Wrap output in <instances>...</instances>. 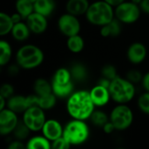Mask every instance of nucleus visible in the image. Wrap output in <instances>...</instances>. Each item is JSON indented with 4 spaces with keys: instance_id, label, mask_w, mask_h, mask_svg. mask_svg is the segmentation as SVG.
Instances as JSON below:
<instances>
[{
    "instance_id": "1",
    "label": "nucleus",
    "mask_w": 149,
    "mask_h": 149,
    "mask_svg": "<svg viewBox=\"0 0 149 149\" xmlns=\"http://www.w3.org/2000/svg\"><path fill=\"white\" fill-rule=\"evenodd\" d=\"M66 110L72 119L82 120L90 119L95 110V105L91 98L90 92L85 90L73 92L68 97Z\"/></svg>"
},
{
    "instance_id": "2",
    "label": "nucleus",
    "mask_w": 149,
    "mask_h": 149,
    "mask_svg": "<svg viewBox=\"0 0 149 149\" xmlns=\"http://www.w3.org/2000/svg\"><path fill=\"white\" fill-rule=\"evenodd\" d=\"M86 17L90 24L101 27L110 23L115 17L114 9L104 0L96 1L90 3Z\"/></svg>"
},
{
    "instance_id": "3",
    "label": "nucleus",
    "mask_w": 149,
    "mask_h": 149,
    "mask_svg": "<svg viewBox=\"0 0 149 149\" xmlns=\"http://www.w3.org/2000/svg\"><path fill=\"white\" fill-rule=\"evenodd\" d=\"M43 51L34 45H25L18 49L16 54L17 64L20 68L31 70L38 67L44 61Z\"/></svg>"
},
{
    "instance_id": "4",
    "label": "nucleus",
    "mask_w": 149,
    "mask_h": 149,
    "mask_svg": "<svg viewBox=\"0 0 149 149\" xmlns=\"http://www.w3.org/2000/svg\"><path fill=\"white\" fill-rule=\"evenodd\" d=\"M111 99L118 104H127L130 102L135 95L134 83L127 79L117 76L111 81L109 86Z\"/></svg>"
},
{
    "instance_id": "5",
    "label": "nucleus",
    "mask_w": 149,
    "mask_h": 149,
    "mask_svg": "<svg viewBox=\"0 0 149 149\" xmlns=\"http://www.w3.org/2000/svg\"><path fill=\"white\" fill-rule=\"evenodd\" d=\"M90 135V129L85 120L72 119L64 127L63 136L71 146L85 143Z\"/></svg>"
},
{
    "instance_id": "6",
    "label": "nucleus",
    "mask_w": 149,
    "mask_h": 149,
    "mask_svg": "<svg viewBox=\"0 0 149 149\" xmlns=\"http://www.w3.org/2000/svg\"><path fill=\"white\" fill-rule=\"evenodd\" d=\"M73 79L71 71L66 68H58L52 79V93L58 98L69 97L73 93Z\"/></svg>"
},
{
    "instance_id": "7",
    "label": "nucleus",
    "mask_w": 149,
    "mask_h": 149,
    "mask_svg": "<svg viewBox=\"0 0 149 149\" xmlns=\"http://www.w3.org/2000/svg\"><path fill=\"white\" fill-rule=\"evenodd\" d=\"M109 119L116 130L124 131L133 124L134 113L126 104H119L112 110Z\"/></svg>"
},
{
    "instance_id": "8",
    "label": "nucleus",
    "mask_w": 149,
    "mask_h": 149,
    "mask_svg": "<svg viewBox=\"0 0 149 149\" xmlns=\"http://www.w3.org/2000/svg\"><path fill=\"white\" fill-rule=\"evenodd\" d=\"M141 10L140 5L134 2H123L114 9L115 17L123 24H134L137 22L141 17Z\"/></svg>"
},
{
    "instance_id": "9",
    "label": "nucleus",
    "mask_w": 149,
    "mask_h": 149,
    "mask_svg": "<svg viewBox=\"0 0 149 149\" xmlns=\"http://www.w3.org/2000/svg\"><path fill=\"white\" fill-rule=\"evenodd\" d=\"M22 120L31 132L41 131L46 120L45 110L38 106L30 107L24 113Z\"/></svg>"
},
{
    "instance_id": "10",
    "label": "nucleus",
    "mask_w": 149,
    "mask_h": 149,
    "mask_svg": "<svg viewBox=\"0 0 149 149\" xmlns=\"http://www.w3.org/2000/svg\"><path fill=\"white\" fill-rule=\"evenodd\" d=\"M58 27L59 31L67 38L79 34L81 28L79 20L78 19L77 16L68 12L59 17L58 20Z\"/></svg>"
},
{
    "instance_id": "11",
    "label": "nucleus",
    "mask_w": 149,
    "mask_h": 149,
    "mask_svg": "<svg viewBox=\"0 0 149 149\" xmlns=\"http://www.w3.org/2000/svg\"><path fill=\"white\" fill-rule=\"evenodd\" d=\"M7 107L17 113H24L30 107L36 106V94L23 96L13 95L7 100Z\"/></svg>"
},
{
    "instance_id": "12",
    "label": "nucleus",
    "mask_w": 149,
    "mask_h": 149,
    "mask_svg": "<svg viewBox=\"0 0 149 149\" xmlns=\"http://www.w3.org/2000/svg\"><path fill=\"white\" fill-rule=\"evenodd\" d=\"M18 122L17 113L8 107L0 111V134L3 136L12 134Z\"/></svg>"
},
{
    "instance_id": "13",
    "label": "nucleus",
    "mask_w": 149,
    "mask_h": 149,
    "mask_svg": "<svg viewBox=\"0 0 149 149\" xmlns=\"http://www.w3.org/2000/svg\"><path fill=\"white\" fill-rule=\"evenodd\" d=\"M25 20L31 31L35 34L44 33L48 27L47 17L36 11H33L30 16H28Z\"/></svg>"
},
{
    "instance_id": "14",
    "label": "nucleus",
    "mask_w": 149,
    "mask_h": 149,
    "mask_svg": "<svg viewBox=\"0 0 149 149\" xmlns=\"http://www.w3.org/2000/svg\"><path fill=\"white\" fill-rule=\"evenodd\" d=\"M41 131H42L43 135L46 137L52 142L55 141L56 139L63 136L64 128L62 127V125L57 120L50 119V120H45Z\"/></svg>"
},
{
    "instance_id": "15",
    "label": "nucleus",
    "mask_w": 149,
    "mask_h": 149,
    "mask_svg": "<svg viewBox=\"0 0 149 149\" xmlns=\"http://www.w3.org/2000/svg\"><path fill=\"white\" fill-rule=\"evenodd\" d=\"M148 54V50L145 45L140 42L133 43L127 49V58L132 64H141L142 63Z\"/></svg>"
},
{
    "instance_id": "16",
    "label": "nucleus",
    "mask_w": 149,
    "mask_h": 149,
    "mask_svg": "<svg viewBox=\"0 0 149 149\" xmlns=\"http://www.w3.org/2000/svg\"><path fill=\"white\" fill-rule=\"evenodd\" d=\"M90 94L95 107L106 106L111 99L109 88L102 86L99 84L92 88V90L90 91Z\"/></svg>"
},
{
    "instance_id": "17",
    "label": "nucleus",
    "mask_w": 149,
    "mask_h": 149,
    "mask_svg": "<svg viewBox=\"0 0 149 149\" xmlns=\"http://www.w3.org/2000/svg\"><path fill=\"white\" fill-rule=\"evenodd\" d=\"M90 3L88 0H68L65 5L66 12L74 16L86 15Z\"/></svg>"
},
{
    "instance_id": "18",
    "label": "nucleus",
    "mask_w": 149,
    "mask_h": 149,
    "mask_svg": "<svg viewBox=\"0 0 149 149\" xmlns=\"http://www.w3.org/2000/svg\"><path fill=\"white\" fill-rule=\"evenodd\" d=\"M31 30L29 26L27 25L26 22H19L14 24L12 30H11V36L14 39L17 41H25L28 39L30 34H31Z\"/></svg>"
},
{
    "instance_id": "19",
    "label": "nucleus",
    "mask_w": 149,
    "mask_h": 149,
    "mask_svg": "<svg viewBox=\"0 0 149 149\" xmlns=\"http://www.w3.org/2000/svg\"><path fill=\"white\" fill-rule=\"evenodd\" d=\"M120 22L115 17L113 18L110 23L101 26L100 29V34L104 38H109V37H117L120 35L121 31V25Z\"/></svg>"
},
{
    "instance_id": "20",
    "label": "nucleus",
    "mask_w": 149,
    "mask_h": 149,
    "mask_svg": "<svg viewBox=\"0 0 149 149\" xmlns=\"http://www.w3.org/2000/svg\"><path fill=\"white\" fill-rule=\"evenodd\" d=\"M55 6L54 0H36L34 3V11L48 17L54 11Z\"/></svg>"
},
{
    "instance_id": "21",
    "label": "nucleus",
    "mask_w": 149,
    "mask_h": 149,
    "mask_svg": "<svg viewBox=\"0 0 149 149\" xmlns=\"http://www.w3.org/2000/svg\"><path fill=\"white\" fill-rule=\"evenodd\" d=\"M33 90L36 95L38 96H45L50 93H52V82H49L47 79L40 78L38 79L34 82Z\"/></svg>"
},
{
    "instance_id": "22",
    "label": "nucleus",
    "mask_w": 149,
    "mask_h": 149,
    "mask_svg": "<svg viewBox=\"0 0 149 149\" xmlns=\"http://www.w3.org/2000/svg\"><path fill=\"white\" fill-rule=\"evenodd\" d=\"M66 46L68 50L72 53H79L83 51L85 47V41L79 34L73 35L68 37L66 41Z\"/></svg>"
},
{
    "instance_id": "23",
    "label": "nucleus",
    "mask_w": 149,
    "mask_h": 149,
    "mask_svg": "<svg viewBox=\"0 0 149 149\" xmlns=\"http://www.w3.org/2000/svg\"><path fill=\"white\" fill-rule=\"evenodd\" d=\"M26 148L28 149H50L52 148V142L44 135L34 136L31 138L27 144Z\"/></svg>"
},
{
    "instance_id": "24",
    "label": "nucleus",
    "mask_w": 149,
    "mask_h": 149,
    "mask_svg": "<svg viewBox=\"0 0 149 149\" xmlns=\"http://www.w3.org/2000/svg\"><path fill=\"white\" fill-rule=\"evenodd\" d=\"M57 102V96L52 93L45 96L36 95V106L44 110H49L55 107Z\"/></svg>"
},
{
    "instance_id": "25",
    "label": "nucleus",
    "mask_w": 149,
    "mask_h": 149,
    "mask_svg": "<svg viewBox=\"0 0 149 149\" xmlns=\"http://www.w3.org/2000/svg\"><path fill=\"white\" fill-rule=\"evenodd\" d=\"M14 24H15L10 15H8L4 12L0 13V35L1 36H5L10 33Z\"/></svg>"
},
{
    "instance_id": "26",
    "label": "nucleus",
    "mask_w": 149,
    "mask_h": 149,
    "mask_svg": "<svg viewBox=\"0 0 149 149\" xmlns=\"http://www.w3.org/2000/svg\"><path fill=\"white\" fill-rule=\"evenodd\" d=\"M12 56V50L10 45L5 41L1 40L0 41V65L4 66L7 65Z\"/></svg>"
},
{
    "instance_id": "27",
    "label": "nucleus",
    "mask_w": 149,
    "mask_h": 149,
    "mask_svg": "<svg viewBox=\"0 0 149 149\" xmlns=\"http://www.w3.org/2000/svg\"><path fill=\"white\" fill-rule=\"evenodd\" d=\"M16 10L23 18H26L34 11V3L28 0H17Z\"/></svg>"
},
{
    "instance_id": "28",
    "label": "nucleus",
    "mask_w": 149,
    "mask_h": 149,
    "mask_svg": "<svg viewBox=\"0 0 149 149\" xmlns=\"http://www.w3.org/2000/svg\"><path fill=\"white\" fill-rule=\"evenodd\" d=\"M71 73L72 79L78 82H82L84 81L86 77H87V70L86 66L82 64H75L71 68Z\"/></svg>"
},
{
    "instance_id": "29",
    "label": "nucleus",
    "mask_w": 149,
    "mask_h": 149,
    "mask_svg": "<svg viewBox=\"0 0 149 149\" xmlns=\"http://www.w3.org/2000/svg\"><path fill=\"white\" fill-rule=\"evenodd\" d=\"M90 119H91L92 123L94 126L100 127H102L107 121L110 120V119L107 115V113H104L103 111H100V110H98V111L94 110L93 114L91 115Z\"/></svg>"
},
{
    "instance_id": "30",
    "label": "nucleus",
    "mask_w": 149,
    "mask_h": 149,
    "mask_svg": "<svg viewBox=\"0 0 149 149\" xmlns=\"http://www.w3.org/2000/svg\"><path fill=\"white\" fill-rule=\"evenodd\" d=\"M31 131L29 129V127L24 124V122L22 120V121H19L16 127V128L14 129L13 131V134H14V137L17 139V140H20V141H24L25 140L30 133Z\"/></svg>"
},
{
    "instance_id": "31",
    "label": "nucleus",
    "mask_w": 149,
    "mask_h": 149,
    "mask_svg": "<svg viewBox=\"0 0 149 149\" xmlns=\"http://www.w3.org/2000/svg\"><path fill=\"white\" fill-rule=\"evenodd\" d=\"M138 107L145 114L149 115V92L142 93L138 99Z\"/></svg>"
},
{
    "instance_id": "32",
    "label": "nucleus",
    "mask_w": 149,
    "mask_h": 149,
    "mask_svg": "<svg viewBox=\"0 0 149 149\" xmlns=\"http://www.w3.org/2000/svg\"><path fill=\"white\" fill-rule=\"evenodd\" d=\"M101 74H102V77L107 78L110 80H113V79H115L118 76L117 75V70L113 65H104L102 70H101Z\"/></svg>"
},
{
    "instance_id": "33",
    "label": "nucleus",
    "mask_w": 149,
    "mask_h": 149,
    "mask_svg": "<svg viewBox=\"0 0 149 149\" xmlns=\"http://www.w3.org/2000/svg\"><path fill=\"white\" fill-rule=\"evenodd\" d=\"M70 143L65 140L64 136H61L55 141H52V149H68L70 148Z\"/></svg>"
},
{
    "instance_id": "34",
    "label": "nucleus",
    "mask_w": 149,
    "mask_h": 149,
    "mask_svg": "<svg viewBox=\"0 0 149 149\" xmlns=\"http://www.w3.org/2000/svg\"><path fill=\"white\" fill-rule=\"evenodd\" d=\"M14 95V87L9 84V83H4L1 86L0 88V96L5 98L6 100H8L9 98H10L11 96Z\"/></svg>"
},
{
    "instance_id": "35",
    "label": "nucleus",
    "mask_w": 149,
    "mask_h": 149,
    "mask_svg": "<svg viewBox=\"0 0 149 149\" xmlns=\"http://www.w3.org/2000/svg\"><path fill=\"white\" fill-rule=\"evenodd\" d=\"M127 79L130 80L131 82H133L134 84H135V83H139L142 81L143 75L138 70H131L127 72Z\"/></svg>"
},
{
    "instance_id": "36",
    "label": "nucleus",
    "mask_w": 149,
    "mask_h": 149,
    "mask_svg": "<svg viewBox=\"0 0 149 149\" xmlns=\"http://www.w3.org/2000/svg\"><path fill=\"white\" fill-rule=\"evenodd\" d=\"M26 146L20 140H16L10 142V144L8 146L9 149H24Z\"/></svg>"
},
{
    "instance_id": "37",
    "label": "nucleus",
    "mask_w": 149,
    "mask_h": 149,
    "mask_svg": "<svg viewBox=\"0 0 149 149\" xmlns=\"http://www.w3.org/2000/svg\"><path fill=\"white\" fill-rule=\"evenodd\" d=\"M102 128H103V131H104L106 134H112L113 132H114V131L116 130L114 125L112 123L111 120L107 121V122L102 127Z\"/></svg>"
},
{
    "instance_id": "38",
    "label": "nucleus",
    "mask_w": 149,
    "mask_h": 149,
    "mask_svg": "<svg viewBox=\"0 0 149 149\" xmlns=\"http://www.w3.org/2000/svg\"><path fill=\"white\" fill-rule=\"evenodd\" d=\"M140 8L144 13L149 14V0H142L140 3Z\"/></svg>"
},
{
    "instance_id": "39",
    "label": "nucleus",
    "mask_w": 149,
    "mask_h": 149,
    "mask_svg": "<svg viewBox=\"0 0 149 149\" xmlns=\"http://www.w3.org/2000/svg\"><path fill=\"white\" fill-rule=\"evenodd\" d=\"M19 67L20 66L17 64V65H11L10 66L8 67V72H9V74L10 75H12V76L17 75V72H18V71H19Z\"/></svg>"
},
{
    "instance_id": "40",
    "label": "nucleus",
    "mask_w": 149,
    "mask_h": 149,
    "mask_svg": "<svg viewBox=\"0 0 149 149\" xmlns=\"http://www.w3.org/2000/svg\"><path fill=\"white\" fill-rule=\"evenodd\" d=\"M141 83H142L143 88L147 92H149V72L143 76V79H142Z\"/></svg>"
},
{
    "instance_id": "41",
    "label": "nucleus",
    "mask_w": 149,
    "mask_h": 149,
    "mask_svg": "<svg viewBox=\"0 0 149 149\" xmlns=\"http://www.w3.org/2000/svg\"><path fill=\"white\" fill-rule=\"evenodd\" d=\"M10 16H11V18H12V20H13L14 24H17V23L21 22V21H22V19H23V17H22L18 12L13 13V14H12V15H10Z\"/></svg>"
},
{
    "instance_id": "42",
    "label": "nucleus",
    "mask_w": 149,
    "mask_h": 149,
    "mask_svg": "<svg viewBox=\"0 0 149 149\" xmlns=\"http://www.w3.org/2000/svg\"><path fill=\"white\" fill-rule=\"evenodd\" d=\"M104 1H106L107 3H108L109 4H111L113 7H116L119 4H120L121 3L125 2L126 0H104Z\"/></svg>"
},
{
    "instance_id": "43",
    "label": "nucleus",
    "mask_w": 149,
    "mask_h": 149,
    "mask_svg": "<svg viewBox=\"0 0 149 149\" xmlns=\"http://www.w3.org/2000/svg\"><path fill=\"white\" fill-rule=\"evenodd\" d=\"M5 104H7V100L2 96H0V111L6 108L5 107Z\"/></svg>"
},
{
    "instance_id": "44",
    "label": "nucleus",
    "mask_w": 149,
    "mask_h": 149,
    "mask_svg": "<svg viewBox=\"0 0 149 149\" xmlns=\"http://www.w3.org/2000/svg\"><path fill=\"white\" fill-rule=\"evenodd\" d=\"M132 2H134V3H136V4H138V5H140V3H141V1L142 0H131Z\"/></svg>"
},
{
    "instance_id": "45",
    "label": "nucleus",
    "mask_w": 149,
    "mask_h": 149,
    "mask_svg": "<svg viewBox=\"0 0 149 149\" xmlns=\"http://www.w3.org/2000/svg\"><path fill=\"white\" fill-rule=\"evenodd\" d=\"M28 1H30V2H31V3H34L36 0H28Z\"/></svg>"
}]
</instances>
